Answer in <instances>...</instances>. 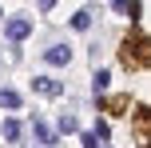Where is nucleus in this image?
Segmentation results:
<instances>
[{
  "label": "nucleus",
  "mask_w": 151,
  "mask_h": 148,
  "mask_svg": "<svg viewBox=\"0 0 151 148\" xmlns=\"http://www.w3.org/2000/svg\"><path fill=\"white\" fill-rule=\"evenodd\" d=\"M28 28H32V24L24 20V16H12V20H4V36H8V40H24V36H28Z\"/></svg>",
  "instance_id": "f257e3e1"
},
{
  "label": "nucleus",
  "mask_w": 151,
  "mask_h": 148,
  "mask_svg": "<svg viewBox=\"0 0 151 148\" xmlns=\"http://www.w3.org/2000/svg\"><path fill=\"white\" fill-rule=\"evenodd\" d=\"M44 60H48V64H68L72 52H68V44H52V48L44 52Z\"/></svg>",
  "instance_id": "f03ea898"
},
{
  "label": "nucleus",
  "mask_w": 151,
  "mask_h": 148,
  "mask_svg": "<svg viewBox=\"0 0 151 148\" xmlns=\"http://www.w3.org/2000/svg\"><path fill=\"white\" fill-rule=\"evenodd\" d=\"M0 108L16 112V108H20V92H12V88H0Z\"/></svg>",
  "instance_id": "7ed1b4c3"
},
{
  "label": "nucleus",
  "mask_w": 151,
  "mask_h": 148,
  "mask_svg": "<svg viewBox=\"0 0 151 148\" xmlns=\"http://www.w3.org/2000/svg\"><path fill=\"white\" fill-rule=\"evenodd\" d=\"M32 132H36V140H44V144H56V136H52V128H48L44 120H36V124H32Z\"/></svg>",
  "instance_id": "20e7f679"
},
{
  "label": "nucleus",
  "mask_w": 151,
  "mask_h": 148,
  "mask_svg": "<svg viewBox=\"0 0 151 148\" xmlns=\"http://www.w3.org/2000/svg\"><path fill=\"white\" fill-rule=\"evenodd\" d=\"M111 8H115V12H123V16H135V0H111Z\"/></svg>",
  "instance_id": "39448f33"
},
{
  "label": "nucleus",
  "mask_w": 151,
  "mask_h": 148,
  "mask_svg": "<svg viewBox=\"0 0 151 148\" xmlns=\"http://www.w3.org/2000/svg\"><path fill=\"white\" fill-rule=\"evenodd\" d=\"M4 140H20V124H16V120H8V124H4Z\"/></svg>",
  "instance_id": "423d86ee"
},
{
  "label": "nucleus",
  "mask_w": 151,
  "mask_h": 148,
  "mask_svg": "<svg viewBox=\"0 0 151 148\" xmlns=\"http://www.w3.org/2000/svg\"><path fill=\"white\" fill-rule=\"evenodd\" d=\"M107 80H111V76H107V72H96V76H91V88H96V96H99V92H104V88H107Z\"/></svg>",
  "instance_id": "0eeeda50"
},
{
  "label": "nucleus",
  "mask_w": 151,
  "mask_h": 148,
  "mask_svg": "<svg viewBox=\"0 0 151 148\" xmlns=\"http://www.w3.org/2000/svg\"><path fill=\"white\" fill-rule=\"evenodd\" d=\"M76 128H80V124H76V116H64V120H60V132H76Z\"/></svg>",
  "instance_id": "6e6552de"
},
{
  "label": "nucleus",
  "mask_w": 151,
  "mask_h": 148,
  "mask_svg": "<svg viewBox=\"0 0 151 148\" xmlns=\"http://www.w3.org/2000/svg\"><path fill=\"white\" fill-rule=\"evenodd\" d=\"M83 148H99V140H96L91 132H83Z\"/></svg>",
  "instance_id": "1a4fd4ad"
}]
</instances>
